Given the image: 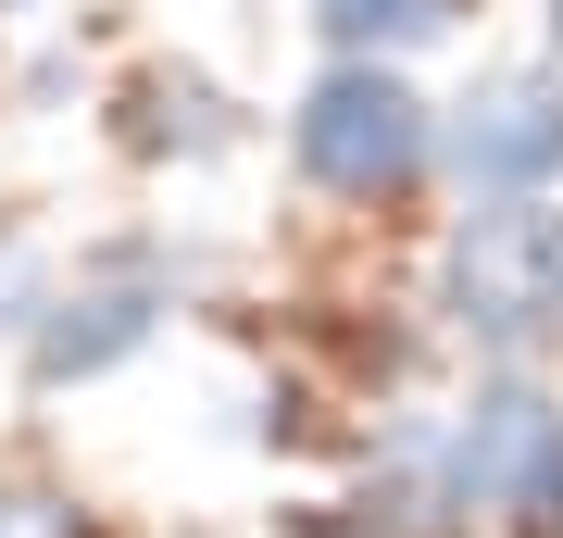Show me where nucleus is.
Masks as SVG:
<instances>
[{"instance_id": "2", "label": "nucleus", "mask_w": 563, "mask_h": 538, "mask_svg": "<svg viewBox=\"0 0 563 538\" xmlns=\"http://www.w3.org/2000/svg\"><path fill=\"white\" fill-rule=\"evenodd\" d=\"M451 314L476 326V339H539V326L563 314V213L551 200H488L476 226L451 239Z\"/></svg>"}, {"instance_id": "5", "label": "nucleus", "mask_w": 563, "mask_h": 538, "mask_svg": "<svg viewBox=\"0 0 563 538\" xmlns=\"http://www.w3.org/2000/svg\"><path fill=\"white\" fill-rule=\"evenodd\" d=\"M38 376L63 388V376H101V363H125V351H139L151 339V314H163V300L151 288H63V300H38Z\"/></svg>"}, {"instance_id": "1", "label": "nucleus", "mask_w": 563, "mask_h": 538, "mask_svg": "<svg viewBox=\"0 0 563 538\" xmlns=\"http://www.w3.org/2000/svg\"><path fill=\"white\" fill-rule=\"evenodd\" d=\"M301 176L339 188V200H376V188H413L426 176V100L388 76V63H339L313 100H301Z\"/></svg>"}, {"instance_id": "6", "label": "nucleus", "mask_w": 563, "mask_h": 538, "mask_svg": "<svg viewBox=\"0 0 563 538\" xmlns=\"http://www.w3.org/2000/svg\"><path fill=\"white\" fill-rule=\"evenodd\" d=\"M451 13L463 0H325V39L339 51H413V39H439Z\"/></svg>"}, {"instance_id": "8", "label": "nucleus", "mask_w": 563, "mask_h": 538, "mask_svg": "<svg viewBox=\"0 0 563 538\" xmlns=\"http://www.w3.org/2000/svg\"><path fill=\"white\" fill-rule=\"evenodd\" d=\"M551 25H563V13H551Z\"/></svg>"}, {"instance_id": "3", "label": "nucleus", "mask_w": 563, "mask_h": 538, "mask_svg": "<svg viewBox=\"0 0 563 538\" xmlns=\"http://www.w3.org/2000/svg\"><path fill=\"white\" fill-rule=\"evenodd\" d=\"M451 501H488V514L563 538V414L539 388H488L451 439Z\"/></svg>"}, {"instance_id": "4", "label": "nucleus", "mask_w": 563, "mask_h": 538, "mask_svg": "<svg viewBox=\"0 0 563 538\" xmlns=\"http://www.w3.org/2000/svg\"><path fill=\"white\" fill-rule=\"evenodd\" d=\"M451 163H463V188H539L551 163H563V100L539 76H501V88H476L463 100V125H451Z\"/></svg>"}, {"instance_id": "7", "label": "nucleus", "mask_w": 563, "mask_h": 538, "mask_svg": "<svg viewBox=\"0 0 563 538\" xmlns=\"http://www.w3.org/2000/svg\"><path fill=\"white\" fill-rule=\"evenodd\" d=\"M0 538H88V526L63 514V501H25V488H13V501H0Z\"/></svg>"}]
</instances>
